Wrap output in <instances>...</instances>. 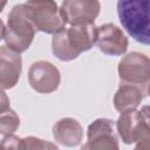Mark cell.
Segmentation results:
<instances>
[{
	"instance_id": "1",
	"label": "cell",
	"mask_w": 150,
	"mask_h": 150,
	"mask_svg": "<svg viewBox=\"0 0 150 150\" xmlns=\"http://www.w3.org/2000/svg\"><path fill=\"white\" fill-rule=\"evenodd\" d=\"M96 35L97 27L94 23L63 27L53 34L52 52L61 61H73L94 47Z\"/></svg>"
},
{
	"instance_id": "2",
	"label": "cell",
	"mask_w": 150,
	"mask_h": 150,
	"mask_svg": "<svg viewBox=\"0 0 150 150\" xmlns=\"http://www.w3.org/2000/svg\"><path fill=\"white\" fill-rule=\"evenodd\" d=\"M117 15L135 41L145 46L150 43L149 0H117Z\"/></svg>"
},
{
	"instance_id": "3",
	"label": "cell",
	"mask_w": 150,
	"mask_h": 150,
	"mask_svg": "<svg viewBox=\"0 0 150 150\" xmlns=\"http://www.w3.org/2000/svg\"><path fill=\"white\" fill-rule=\"evenodd\" d=\"M115 127L123 143H136V149H149L150 124L148 105H144L141 110L131 109L121 112Z\"/></svg>"
},
{
	"instance_id": "4",
	"label": "cell",
	"mask_w": 150,
	"mask_h": 150,
	"mask_svg": "<svg viewBox=\"0 0 150 150\" xmlns=\"http://www.w3.org/2000/svg\"><path fill=\"white\" fill-rule=\"evenodd\" d=\"M35 33L36 29L28 19L23 4L13 6L5 26L4 40L6 46L18 53H23L30 47Z\"/></svg>"
},
{
	"instance_id": "5",
	"label": "cell",
	"mask_w": 150,
	"mask_h": 150,
	"mask_svg": "<svg viewBox=\"0 0 150 150\" xmlns=\"http://www.w3.org/2000/svg\"><path fill=\"white\" fill-rule=\"evenodd\" d=\"M23 6L36 30L54 34L66 25L55 0H27Z\"/></svg>"
},
{
	"instance_id": "6",
	"label": "cell",
	"mask_w": 150,
	"mask_h": 150,
	"mask_svg": "<svg viewBox=\"0 0 150 150\" xmlns=\"http://www.w3.org/2000/svg\"><path fill=\"white\" fill-rule=\"evenodd\" d=\"M117 73L121 82L149 88L150 60L143 53H128L120 60L117 66Z\"/></svg>"
},
{
	"instance_id": "7",
	"label": "cell",
	"mask_w": 150,
	"mask_h": 150,
	"mask_svg": "<svg viewBox=\"0 0 150 150\" xmlns=\"http://www.w3.org/2000/svg\"><path fill=\"white\" fill-rule=\"evenodd\" d=\"M118 135L115 122L109 118H97L91 122L87 130V143L82 150H117Z\"/></svg>"
},
{
	"instance_id": "8",
	"label": "cell",
	"mask_w": 150,
	"mask_h": 150,
	"mask_svg": "<svg viewBox=\"0 0 150 150\" xmlns=\"http://www.w3.org/2000/svg\"><path fill=\"white\" fill-rule=\"evenodd\" d=\"M101 12L98 0H63L60 14L64 23L70 26H82L94 23Z\"/></svg>"
},
{
	"instance_id": "9",
	"label": "cell",
	"mask_w": 150,
	"mask_h": 150,
	"mask_svg": "<svg viewBox=\"0 0 150 150\" xmlns=\"http://www.w3.org/2000/svg\"><path fill=\"white\" fill-rule=\"evenodd\" d=\"M28 83L29 86L40 94L54 93L61 82V74L56 66L49 61L40 60L28 69Z\"/></svg>"
},
{
	"instance_id": "10",
	"label": "cell",
	"mask_w": 150,
	"mask_h": 150,
	"mask_svg": "<svg viewBox=\"0 0 150 150\" xmlns=\"http://www.w3.org/2000/svg\"><path fill=\"white\" fill-rule=\"evenodd\" d=\"M95 43L103 54L118 56L127 52L129 40L118 26L108 22L97 27Z\"/></svg>"
},
{
	"instance_id": "11",
	"label": "cell",
	"mask_w": 150,
	"mask_h": 150,
	"mask_svg": "<svg viewBox=\"0 0 150 150\" xmlns=\"http://www.w3.org/2000/svg\"><path fill=\"white\" fill-rule=\"evenodd\" d=\"M22 70V59L20 53L8 46H0V88L12 89L19 82Z\"/></svg>"
},
{
	"instance_id": "12",
	"label": "cell",
	"mask_w": 150,
	"mask_h": 150,
	"mask_svg": "<svg viewBox=\"0 0 150 150\" xmlns=\"http://www.w3.org/2000/svg\"><path fill=\"white\" fill-rule=\"evenodd\" d=\"M149 88L121 82L114 95V107L118 112L137 109L141 102L148 96Z\"/></svg>"
},
{
	"instance_id": "13",
	"label": "cell",
	"mask_w": 150,
	"mask_h": 150,
	"mask_svg": "<svg viewBox=\"0 0 150 150\" xmlns=\"http://www.w3.org/2000/svg\"><path fill=\"white\" fill-rule=\"evenodd\" d=\"M54 139L64 146H77L83 138V129L80 122L73 117H63L53 125Z\"/></svg>"
},
{
	"instance_id": "14",
	"label": "cell",
	"mask_w": 150,
	"mask_h": 150,
	"mask_svg": "<svg viewBox=\"0 0 150 150\" xmlns=\"http://www.w3.org/2000/svg\"><path fill=\"white\" fill-rule=\"evenodd\" d=\"M20 125V118L13 109H7L0 112V135L14 134Z\"/></svg>"
},
{
	"instance_id": "15",
	"label": "cell",
	"mask_w": 150,
	"mask_h": 150,
	"mask_svg": "<svg viewBox=\"0 0 150 150\" xmlns=\"http://www.w3.org/2000/svg\"><path fill=\"white\" fill-rule=\"evenodd\" d=\"M38 150V149H57V145L50 142H47L42 138L28 136L23 137L20 141V150Z\"/></svg>"
},
{
	"instance_id": "16",
	"label": "cell",
	"mask_w": 150,
	"mask_h": 150,
	"mask_svg": "<svg viewBox=\"0 0 150 150\" xmlns=\"http://www.w3.org/2000/svg\"><path fill=\"white\" fill-rule=\"evenodd\" d=\"M20 141L21 137L15 136L14 134L6 135L1 142H0V149H14V150H20Z\"/></svg>"
},
{
	"instance_id": "17",
	"label": "cell",
	"mask_w": 150,
	"mask_h": 150,
	"mask_svg": "<svg viewBox=\"0 0 150 150\" xmlns=\"http://www.w3.org/2000/svg\"><path fill=\"white\" fill-rule=\"evenodd\" d=\"M9 109V98L4 89L0 88V112Z\"/></svg>"
},
{
	"instance_id": "18",
	"label": "cell",
	"mask_w": 150,
	"mask_h": 150,
	"mask_svg": "<svg viewBox=\"0 0 150 150\" xmlns=\"http://www.w3.org/2000/svg\"><path fill=\"white\" fill-rule=\"evenodd\" d=\"M4 35H5V25H4L2 20L0 19V41L4 39Z\"/></svg>"
},
{
	"instance_id": "19",
	"label": "cell",
	"mask_w": 150,
	"mask_h": 150,
	"mask_svg": "<svg viewBox=\"0 0 150 150\" xmlns=\"http://www.w3.org/2000/svg\"><path fill=\"white\" fill-rule=\"evenodd\" d=\"M7 1H8V0H0V13L4 11L5 6L7 5Z\"/></svg>"
}]
</instances>
